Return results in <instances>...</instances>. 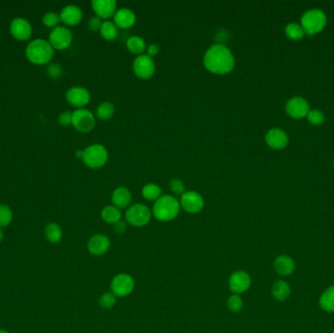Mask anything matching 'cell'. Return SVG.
I'll list each match as a JSON object with an SVG mask.
<instances>
[{"mask_svg":"<svg viewBox=\"0 0 334 333\" xmlns=\"http://www.w3.org/2000/svg\"><path fill=\"white\" fill-rule=\"evenodd\" d=\"M169 188H170L171 192L176 196H182L183 194L186 193V186H185L184 182L180 179H177V178L171 179V181L169 183Z\"/></svg>","mask_w":334,"mask_h":333,"instance_id":"obj_36","label":"cell"},{"mask_svg":"<svg viewBox=\"0 0 334 333\" xmlns=\"http://www.w3.org/2000/svg\"><path fill=\"white\" fill-rule=\"evenodd\" d=\"M265 141L270 148L274 150H283L289 144V136L284 130L273 128L267 132Z\"/></svg>","mask_w":334,"mask_h":333,"instance_id":"obj_17","label":"cell"},{"mask_svg":"<svg viewBox=\"0 0 334 333\" xmlns=\"http://www.w3.org/2000/svg\"><path fill=\"white\" fill-rule=\"evenodd\" d=\"M100 35L107 42H114L119 36V28L112 21H104L100 30Z\"/></svg>","mask_w":334,"mask_h":333,"instance_id":"obj_24","label":"cell"},{"mask_svg":"<svg viewBox=\"0 0 334 333\" xmlns=\"http://www.w3.org/2000/svg\"><path fill=\"white\" fill-rule=\"evenodd\" d=\"M10 33L12 37L20 42L28 41L33 34V28L29 21L23 18H17L11 22Z\"/></svg>","mask_w":334,"mask_h":333,"instance_id":"obj_14","label":"cell"},{"mask_svg":"<svg viewBox=\"0 0 334 333\" xmlns=\"http://www.w3.org/2000/svg\"><path fill=\"white\" fill-rule=\"evenodd\" d=\"M101 217L108 224H116L122 220V211L115 206H108L102 209Z\"/></svg>","mask_w":334,"mask_h":333,"instance_id":"obj_26","label":"cell"},{"mask_svg":"<svg viewBox=\"0 0 334 333\" xmlns=\"http://www.w3.org/2000/svg\"><path fill=\"white\" fill-rule=\"evenodd\" d=\"M135 283L133 278L127 274L117 275L111 284L112 292L119 297H125L133 291Z\"/></svg>","mask_w":334,"mask_h":333,"instance_id":"obj_11","label":"cell"},{"mask_svg":"<svg viewBox=\"0 0 334 333\" xmlns=\"http://www.w3.org/2000/svg\"><path fill=\"white\" fill-rule=\"evenodd\" d=\"M45 236H46V239L50 243H52V244L59 243L62 239V236H63L62 229L58 224L50 223V224L47 225V227L45 229Z\"/></svg>","mask_w":334,"mask_h":333,"instance_id":"obj_30","label":"cell"},{"mask_svg":"<svg viewBox=\"0 0 334 333\" xmlns=\"http://www.w3.org/2000/svg\"><path fill=\"white\" fill-rule=\"evenodd\" d=\"M147 43L145 40L139 36L130 37L126 42V48L132 53L137 56L143 55L147 50Z\"/></svg>","mask_w":334,"mask_h":333,"instance_id":"obj_23","label":"cell"},{"mask_svg":"<svg viewBox=\"0 0 334 333\" xmlns=\"http://www.w3.org/2000/svg\"><path fill=\"white\" fill-rule=\"evenodd\" d=\"M320 305L327 312H334V286L329 288L320 298Z\"/></svg>","mask_w":334,"mask_h":333,"instance_id":"obj_29","label":"cell"},{"mask_svg":"<svg viewBox=\"0 0 334 333\" xmlns=\"http://www.w3.org/2000/svg\"><path fill=\"white\" fill-rule=\"evenodd\" d=\"M47 74L51 79L54 80H58L61 78V76L63 75V70L62 67L59 64H50L47 68Z\"/></svg>","mask_w":334,"mask_h":333,"instance_id":"obj_38","label":"cell"},{"mask_svg":"<svg viewBox=\"0 0 334 333\" xmlns=\"http://www.w3.org/2000/svg\"><path fill=\"white\" fill-rule=\"evenodd\" d=\"M66 99L70 105L73 107L84 109L90 103L91 94L88 89L82 86H75L68 90L66 94Z\"/></svg>","mask_w":334,"mask_h":333,"instance_id":"obj_12","label":"cell"},{"mask_svg":"<svg viewBox=\"0 0 334 333\" xmlns=\"http://www.w3.org/2000/svg\"><path fill=\"white\" fill-rule=\"evenodd\" d=\"M100 305L102 308L104 309H110L112 307L115 306L117 299H116V295L113 292H106L103 293L100 297Z\"/></svg>","mask_w":334,"mask_h":333,"instance_id":"obj_35","label":"cell"},{"mask_svg":"<svg viewBox=\"0 0 334 333\" xmlns=\"http://www.w3.org/2000/svg\"><path fill=\"white\" fill-rule=\"evenodd\" d=\"M142 196L147 201L156 202L163 196V190L158 184L149 183L143 187Z\"/></svg>","mask_w":334,"mask_h":333,"instance_id":"obj_25","label":"cell"},{"mask_svg":"<svg viewBox=\"0 0 334 333\" xmlns=\"http://www.w3.org/2000/svg\"><path fill=\"white\" fill-rule=\"evenodd\" d=\"M126 222L134 227H144L152 219V211L147 206L136 204L129 207L125 212Z\"/></svg>","mask_w":334,"mask_h":333,"instance_id":"obj_6","label":"cell"},{"mask_svg":"<svg viewBox=\"0 0 334 333\" xmlns=\"http://www.w3.org/2000/svg\"><path fill=\"white\" fill-rule=\"evenodd\" d=\"M84 165L91 169H99L105 166L109 160V153L105 146L93 144L84 150L82 158Z\"/></svg>","mask_w":334,"mask_h":333,"instance_id":"obj_4","label":"cell"},{"mask_svg":"<svg viewBox=\"0 0 334 333\" xmlns=\"http://www.w3.org/2000/svg\"><path fill=\"white\" fill-rule=\"evenodd\" d=\"M54 55V48L50 42L44 40H35L30 42L26 48V56L28 60L35 65H46Z\"/></svg>","mask_w":334,"mask_h":333,"instance_id":"obj_3","label":"cell"},{"mask_svg":"<svg viewBox=\"0 0 334 333\" xmlns=\"http://www.w3.org/2000/svg\"><path fill=\"white\" fill-rule=\"evenodd\" d=\"M180 209V203L175 197L170 195H163L154 204L153 215L159 221L169 222L178 216Z\"/></svg>","mask_w":334,"mask_h":333,"instance_id":"obj_2","label":"cell"},{"mask_svg":"<svg viewBox=\"0 0 334 333\" xmlns=\"http://www.w3.org/2000/svg\"><path fill=\"white\" fill-rule=\"evenodd\" d=\"M72 125L82 133H89L96 125V117L89 110L78 109L73 113Z\"/></svg>","mask_w":334,"mask_h":333,"instance_id":"obj_8","label":"cell"},{"mask_svg":"<svg viewBox=\"0 0 334 333\" xmlns=\"http://www.w3.org/2000/svg\"><path fill=\"white\" fill-rule=\"evenodd\" d=\"M132 201V196L130 191L126 187L117 188L112 195L113 206L119 209L127 208Z\"/></svg>","mask_w":334,"mask_h":333,"instance_id":"obj_21","label":"cell"},{"mask_svg":"<svg viewBox=\"0 0 334 333\" xmlns=\"http://www.w3.org/2000/svg\"><path fill=\"white\" fill-rule=\"evenodd\" d=\"M115 112L116 108L112 103L104 102L96 109V118L100 121H109L114 117Z\"/></svg>","mask_w":334,"mask_h":333,"instance_id":"obj_28","label":"cell"},{"mask_svg":"<svg viewBox=\"0 0 334 333\" xmlns=\"http://www.w3.org/2000/svg\"><path fill=\"white\" fill-rule=\"evenodd\" d=\"M273 296L279 301H285L291 295V288L287 282L278 281L272 288Z\"/></svg>","mask_w":334,"mask_h":333,"instance_id":"obj_27","label":"cell"},{"mask_svg":"<svg viewBox=\"0 0 334 333\" xmlns=\"http://www.w3.org/2000/svg\"><path fill=\"white\" fill-rule=\"evenodd\" d=\"M42 22L43 25L47 28H57L59 23L61 22V18L60 15H58L55 12H49L47 14H45L42 18Z\"/></svg>","mask_w":334,"mask_h":333,"instance_id":"obj_33","label":"cell"},{"mask_svg":"<svg viewBox=\"0 0 334 333\" xmlns=\"http://www.w3.org/2000/svg\"><path fill=\"white\" fill-rule=\"evenodd\" d=\"M286 34L287 36L293 41H298L301 40L304 36V31L302 27L296 23H291L287 26L286 28Z\"/></svg>","mask_w":334,"mask_h":333,"instance_id":"obj_31","label":"cell"},{"mask_svg":"<svg viewBox=\"0 0 334 333\" xmlns=\"http://www.w3.org/2000/svg\"><path fill=\"white\" fill-rule=\"evenodd\" d=\"M307 117H308V121L314 125H323L326 121L325 115L321 111H318V110L310 111Z\"/></svg>","mask_w":334,"mask_h":333,"instance_id":"obj_37","label":"cell"},{"mask_svg":"<svg viewBox=\"0 0 334 333\" xmlns=\"http://www.w3.org/2000/svg\"><path fill=\"white\" fill-rule=\"evenodd\" d=\"M327 25V16L320 9L308 10L301 18V27L304 33L316 35L324 30Z\"/></svg>","mask_w":334,"mask_h":333,"instance_id":"obj_5","label":"cell"},{"mask_svg":"<svg viewBox=\"0 0 334 333\" xmlns=\"http://www.w3.org/2000/svg\"><path fill=\"white\" fill-rule=\"evenodd\" d=\"M83 155H84V151H82V150H78V151L76 152V157L79 158V159H82V158H83Z\"/></svg>","mask_w":334,"mask_h":333,"instance_id":"obj_43","label":"cell"},{"mask_svg":"<svg viewBox=\"0 0 334 333\" xmlns=\"http://www.w3.org/2000/svg\"><path fill=\"white\" fill-rule=\"evenodd\" d=\"M134 75L140 80H150L156 73V64L153 58L146 54L137 56L132 64Z\"/></svg>","mask_w":334,"mask_h":333,"instance_id":"obj_7","label":"cell"},{"mask_svg":"<svg viewBox=\"0 0 334 333\" xmlns=\"http://www.w3.org/2000/svg\"><path fill=\"white\" fill-rule=\"evenodd\" d=\"M251 286L250 276L245 271H237L229 279V288L235 294L249 291Z\"/></svg>","mask_w":334,"mask_h":333,"instance_id":"obj_15","label":"cell"},{"mask_svg":"<svg viewBox=\"0 0 334 333\" xmlns=\"http://www.w3.org/2000/svg\"><path fill=\"white\" fill-rule=\"evenodd\" d=\"M227 306L229 310L232 312H235V313L240 312L244 307V302H243L242 297L239 294H233L232 296L229 297L227 301Z\"/></svg>","mask_w":334,"mask_h":333,"instance_id":"obj_32","label":"cell"},{"mask_svg":"<svg viewBox=\"0 0 334 333\" xmlns=\"http://www.w3.org/2000/svg\"><path fill=\"white\" fill-rule=\"evenodd\" d=\"M287 113L289 116H291L293 119L300 120L306 116H308L310 109L308 102L301 98V97H295L291 99L286 106Z\"/></svg>","mask_w":334,"mask_h":333,"instance_id":"obj_16","label":"cell"},{"mask_svg":"<svg viewBox=\"0 0 334 333\" xmlns=\"http://www.w3.org/2000/svg\"><path fill=\"white\" fill-rule=\"evenodd\" d=\"M203 62L209 73L217 76L228 75L236 67V59L233 52L222 43L211 45L205 53Z\"/></svg>","mask_w":334,"mask_h":333,"instance_id":"obj_1","label":"cell"},{"mask_svg":"<svg viewBox=\"0 0 334 333\" xmlns=\"http://www.w3.org/2000/svg\"><path fill=\"white\" fill-rule=\"evenodd\" d=\"M95 16L103 21H109L114 18L117 10L118 3L116 0H93L91 2Z\"/></svg>","mask_w":334,"mask_h":333,"instance_id":"obj_13","label":"cell"},{"mask_svg":"<svg viewBox=\"0 0 334 333\" xmlns=\"http://www.w3.org/2000/svg\"><path fill=\"white\" fill-rule=\"evenodd\" d=\"M160 52V46L156 43H152L150 45L147 46V50H146V55H148L151 58L156 57Z\"/></svg>","mask_w":334,"mask_h":333,"instance_id":"obj_41","label":"cell"},{"mask_svg":"<svg viewBox=\"0 0 334 333\" xmlns=\"http://www.w3.org/2000/svg\"><path fill=\"white\" fill-rule=\"evenodd\" d=\"M60 18L61 22H63L66 26L75 27L82 22L84 18V13L79 6L71 4L65 6L62 9L60 13Z\"/></svg>","mask_w":334,"mask_h":333,"instance_id":"obj_18","label":"cell"},{"mask_svg":"<svg viewBox=\"0 0 334 333\" xmlns=\"http://www.w3.org/2000/svg\"><path fill=\"white\" fill-rule=\"evenodd\" d=\"M274 268L279 275L290 276L295 270V264L288 255H280L274 261Z\"/></svg>","mask_w":334,"mask_h":333,"instance_id":"obj_22","label":"cell"},{"mask_svg":"<svg viewBox=\"0 0 334 333\" xmlns=\"http://www.w3.org/2000/svg\"><path fill=\"white\" fill-rule=\"evenodd\" d=\"M13 219V213L7 206H0V228L7 227Z\"/></svg>","mask_w":334,"mask_h":333,"instance_id":"obj_34","label":"cell"},{"mask_svg":"<svg viewBox=\"0 0 334 333\" xmlns=\"http://www.w3.org/2000/svg\"><path fill=\"white\" fill-rule=\"evenodd\" d=\"M49 42L54 49L65 50L73 42V34L66 27H57L50 33Z\"/></svg>","mask_w":334,"mask_h":333,"instance_id":"obj_10","label":"cell"},{"mask_svg":"<svg viewBox=\"0 0 334 333\" xmlns=\"http://www.w3.org/2000/svg\"><path fill=\"white\" fill-rule=\"evenodd\" d=\"M127 229V222L124 220H120L116 224H114V230L117 234H124Z\"/></svg>","mask_w":334,"mask_h":333,"instance_id":"obj_42","label":"cell"},{"mask_svg":"<svg viewBox=\"0 0 334 333\" xmlns=\"http://www.w3.org/2000/svg\"><path fill=\"white\" fill-rule=\"evenodd\" d=\"M111 247L110 239L102 234L93 236L87 244V249L92 255L101 256L108 252Z\"/></svg>","mask_w":334,"mask_h":333,"instance_id":"obj_19","label":"cell"},{"mask_svg":"<svg viewBox=\"0 0 334 333\" xmlns=\"http://www.w3.org/2000/svg\"><path fill=\"white\" fill-rule=\"evenodd\" d=\"M73 121V113L64 112L59 116V123L63 126H70Z\"/></svg>","mask_w":334,"mask_h":333,"instance_id":"obj_40","label":"cell"},{"mask_svg":"<svg viewBox=\"0 0 334 333\" xmlns=\"http://www.w3.org/2000/svg\"><path fill=\"white\" fill-rule=\"evenodd\" d=\"M3 237H4V235H3V232L0 230V242L3 240Z\"/></svg>","mask_w":334,"mask_h":333,"instance_id":"obj_44","label":"cell"},{"mask_svg":"<svg viewBox=\"0 0 334 333\" xmlns=\"http://www.w3.org/2000/svg\"><path fill=\"white\" fill-rule=\"evenodd\" d=\"M113 19L115 25L122 30L130 29L136 23V15L129 8L118 9Z\"/></svg>","mask_w":334,"mask_h":333,"instance_id":"obj_20","label":"cell"},{"mask_svg":"<svg viewBox=\"0 0 334 333\" xmlns=\"http://www.w3.org/2000/svg\"><path fill=\"white\" fill-rule=\"evenodd\" d=\"M181 208L191 214L200 213L205 208V200L203 196L196 191H186L179 201Z\"/></svg>","mask_w":334,"mask_h":333,"instance_id":"obj_9","label":"cell"},{"mask_svg":"<svg viewBox=\"0 0 334 333\" xmlns=\"http://www.w3.org/2000/svg\"><path fill=\"white\" fill-rule=\"evenodd\" d=\"M103 20H101L99 17L97 16H93L92 18H90V20L88 21V28L91 32L93 33H96V32H99L100 33V30L102 28V25H103Z\"/></svg>","mask_w":334,"mask_h":333,"instance_id":"obj_39","label":"cell"},{"mask_svg":"<svg viewBox=\"0 0 334 333\" xmlns=\"http://www.w3.org/2000/svg\"><path fill=\"white\" fill-rule=\"evenodd\" d=\"M0 333H7V332H5V331H1V330H0Z\"/></svg>","mask_w":334,"mask_h":333,"instance_id":"obj_45","label":"cell"}]
</instances>
